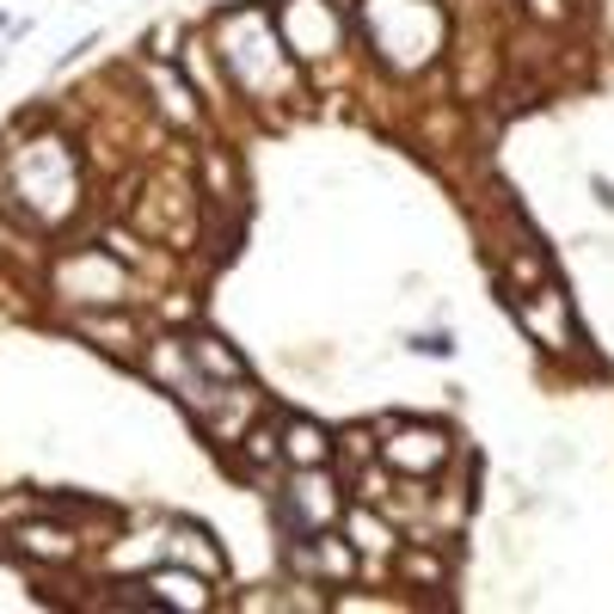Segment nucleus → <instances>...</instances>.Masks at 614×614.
Segmentation results:
<instances>
[{
    "label": "nucleus",
    "mask_w": 614,
    "mask_h": 614,
    "mask_svg": "<svg viewBox=\"0 0 614 614\" xmlns=\"http://www.w3.org/2000/svg\"><path fill=\"white\" fill-rule=\"evenodd\" d=\"M215 37V61L228 68V80L252 99H295V68H289V44L276 31V13L264 7H221L209 25Z\"/></svg>",
    "instance_id": "obj_1"
},
{
    "label": "nucleus",
    "mask_w": 614,
    "mask_h": 614,
    "mask_svg": "<svg viewBox=\"0 0 614 614\" xmlns=\"http://www.w3.org/2000/svg\"><path fill=\"white\" fill-rule=\"evenodd\" d=\"M356 31H363L368 56L394 68V75H418L443 56L448 13L436 0H363L356 7Z\"/></svg>",
    "instance_id": "obj_2"
},
{
    "label": "nucleus",
    "mask_w": 614,
    "mask_h": 614,
    "mask_svg": "<svg viewBox=\"0 0 614 614\" xmlns=\"http://www.w3.org/2000/svg\"><path fill=\"white\" fill-rule=\"evenodd\" d=\"M7 172H13V184H7V197H0V203L19 209L25 221L49 228V221H61V215H75L80 167H75V154H68V141H56V136L25 141V148H13Z\"/></svg>",
    "instance_id": "obj_3"
},
{
    "label": "nucleus",
    "mask_w": 614,
    "mask_h": 614,
    "mask_svg": "<svg viewBox=\"0 0 614 614\" xmlns=\"http://www.w3.org/2000/svg\"><path fill=\"white\" fill-rule=\"evenodd\" d=\"M344 25L351 19L338 13L332 0H283L276 7V31H283L295 61H332L344 49Z\"/></svg>",
    "instance_id": "obj_4"
},
{
    "label": "nucleus",
    "mask_w": 614,
    "mask_h": 614,
    "mask_svg": "<svg viewBox=\"0 0 614 614\" xmlns=\"http://www.w3.org/2000/svg\"><path fill=\"white\" fill-rule=\"evenodd\" d=\"M56 295L61 302H75V307H123L129 276H123V264L111 259V252L80 246V252L56 259Z\"/></svg>",
    "instance_id": "obj_5"
},
{
    "label": "nucleus",
    "mask_w": 614,
    "mask_h": 614,
    "mask_svg": "<svg viewBox=\"0 0 614 614\" xmlns=\"http://www.w3.org/2000/svg\"><path fill=\"white\" fill-rule=\"evenodd\" d=\"M382 461L399 479H436L455 461V436L443 424H394V436L382 443Z\"/></svg>",
    "instance_id": "obj_6"
},
{
    "label": "nucleus",
    "mask_w": 614,
    "mask_h": 614,
    "mask_svg": "<svg viewBox=\"0 0 614 614\" xmlns=\"http://www.w3.org/2000/svg\"><path fill=\"white\" fill-rule=\"evenodd\" d=\"M510 302H516V320L528 326V338H535L541 351H571V344H583L578 326H571L566 295L553 289V283H541V289H516Z\"/></svg>",
    "instance_id": "obj_7"
},
{
    "label": "nucleus",
    "mask_w": 614,
    "mask_h": 614,
    "mask_svg": "<svg viewBox=\"0 0 614 614\" xmlns=\"http://www.w3.org/2000/svg\"><path fill=\"white\" fill-rule=\"evenodd\" d=\"M209 583H215V578H203V571L179 566V559H167V566L148 571L154 602H160V609H179V614H203V609H209V602H215Z\"/></svg>",
    "instance_id": "obj_8"
},
{
    "label": "nucleus",
    "mask_w": 614,
    "mask_h": 614,
    "mask_svg": "<svg viewBox=\"0 0 614 614\" xmlns=\"http://www.w3.org/2000/svg\"><path fill=\"white\" fill-rule=\"evenodd\" d=\"M184 351H191V363H197L203 382H215V387H246V382H252L246 356H240V351H228V338L197 332V338H184Z\"/></svg>",
    "instance_id": "obj_9"
},
{
    "label": "nucleus",
    "mask_w": 614,
    "mask_h": 614,
    "mask_svg": "<svg viewBox=\"0 0 614 614\" xmlns=\"http://www.w3.org/2000/svg\"><path fill=\"white\" fill-rule=\"evenodd\" d=\"M338 455V436L320 418H283V467H326Z\"/></svg>",
    "instance_id": "obj_10"
},
{
    "label": "nucleus",
    "mask_w": 614,
    "mask_h": 614,
    "mask_svg": "<svg viewBox=\"0 0 614 614\" xmlns=\"http://www.w3.org/2000/svg\"><path fill=\"white\" fill-rule=\"evenodd\" d=\"M13 553H25V559H44V566H68L80 553L75 528H61V522H19L13 528Z\"/></svg>",
    "instance_id": "obj_11"
},
{
    "label": "nucleus",
    "mask_w": 614,
    "mask_h": 614,
    "mask_svg": "<svg viewBox=\"0 0 614 614\" xmlns=\"http://www.w3.org/2000/svg\"><path fill=\"white\" fill-rule=\"evenodd\" d=\"M167 559H179V566L203 571V578H221V571H228V559H221V547H215V535L203 528V522H172Z\"/></svg>",
    "instance_id": "obj_12"
},
{
    "label": "nucleus",
    "mask_w": 614,
    "mask_h": 614,
    "mask_svg": "<svg viewBox=\"0 0 614 614\" xmlns=\"http://www.w3.org/2000/svg\"><path fill=\"white\" fill-rule=\"evenodd\" d=\"M344 528H351V547L356 553H394L399 547V535H394V522L382 516V504H356L351 516H344Z\"/></svg>",
    "instance_id": "obj_13"
},
{
    "label": "nucleus",
    "mask_w": 614,
    "mask_h": 614,
    "mask_svg": "<svg viewBox=\"0 0 614 614\" xmlns=\"http://www.w3.org/2000/svg\"><path fill=\"white\" fill-rule=\"evenodd\" d=\"M154 92H160V99H154V105L167 111L172 123H184V129H191V123H197V99H191V87H184V80L172 75V68H154Z\"/></svg>",
    "instance_id": "obj_14"
},
{
    "label": "nucleus",
    "mask_w": 614,
    "mask_h": 614,
    "mask_svg": "<svg viewBox=\"0 0 614 614\" xmlns=\"http://www.w3.org/2000/svg\"><path fill=\"white\" fill-rule=\"evenodd\" d=\"M240 448H246V461H252V467H271V461H283V424H252L240 436Z\"/></svg>",
    "instance_id": "obj_15"
},
{
    "label": "nucleus",
    "mask_w": 614,
    "mask_h": 614,
    "mask_svg": "<svg viewBox=\"0 0 614 614\" xmlns=\"http://www.w3.org/2000/svg\"><path fill=\"white\" fill-rule=\"evenodd\" d=\"M80 332L105 338V351H117V356H129V351H136V332H129L123 320H80Z\"/></svg>",
    "instance_id": "obj_16"
},
{
    "label": "nucleus",
    "mask_w": 614,
    "mask_h": 614,
    "mask_svg": "<svg viewBox=\"0 0 614 614\" xmlns=\"http://www.w3.org/2000/svg\"><path fill=\"white\" fill-rule=\"evenodd\" d=\"M399 578L406 583H443V566L430 553H399Z\"/></svg>",
    "instance_id": "obj_17"
},
{
    "label": "nucleus",
    "mask_w": 614,
    "mask_h": 614,
    "mask_svg": "<svg viewBox=\"0 0 614 614\" xmlns=\"http://www.w3.org/2000/svg\"><path fill=\"white\" fill-rule=\"evenodd\" d=\"M406 351H418V356H455V332H418V338H406Z\"/></svg>",
    "instance_id": "obj_18"
},
{
    "label": "nucleus",
    "mask_w": 614,
    "mask_h": 614,
    "mask_svg": "<svg viewBox=\"0 0 614 614\" xmlns=\"http://www.w3.org/2000/svg\"><path fill=\"white\" fill-rule=\"evenodd\" d=\"M566 0H528V19H541V25H566Z\"/></svg>",
    "instance_id": "obj_19"
},
{
    "label": "nucleus",
    "mask_w": 614,
    "mask_h": 614,
    "mask_svg": "<svg viewBox=\"0 0 614 614\" xmlns=\"http://www.w3.org/2000/svg\"><path fill=\"white\" fill-rule=\"evenodd\" d=\"M590 191H596L602 209H614V179H602V172H596V179H590Z\"/></svg>",
    "instance_id": "obj_20"
},
{
    "label": "nucleus",
    "mask_w": 614,
    "mask_h": 614,
    "mask_svg": "<svg viewBox=\"0 0 614 614\" xmlns=\"http://www.w3.org/2000/svg\"><path fill=\"white\" fill-rule=\"evenodd\" d=\"M0 25H7V19H0Z\"/></svg>",
    "instance_id": "obj_21"
}]
</instances>
